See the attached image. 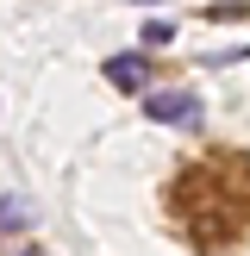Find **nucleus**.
<instances>
[{
	"label": "nucleus",
	"mask_w": 250,
	"mask_h": 256,
	"mask_svg": "<svg viewBox=\"0 0 250 256\" xmlns=\"http://www.w3.org/2000/svg\"><path fill=\"white\" fill-rule=\"evenodd\" d=\"M144 112H150L156 125H188V132L200 125V100H194V94H150Z\"/></svg>",
	"instance_id": "obj_1"
},
{
	"label": "nucleus",
	"mask_w": 250,
	"mask_h": 256,
	"mask_svg": "<svg viewBox=\"0 0 250 256\" xmlns=\"http://www.w3.org/2000/svg\"><path fill=\"white\" fill-rule=\"evenodd\" d=\"M106 82L112 88H144L150 82V56H138V50H132V56H112L106 62Z\"/></svg>",
	"instance_id": "obj_2"
},
{
	"label": "nucleus",
	"mask_w": 250,
	"mask_h": 256,
	"mask_svg": "<svg viewBox=\"0 0 250 256\" xmlns=\"http://www.w3.org/2000/svg\"><path fill=\"white\" fill-rule=\"evenodd\" d=\"M25 225H32V206H25L19 194H6L0 200V232H25Z\"/></svg>",
	"instance_id": "obj_3"
},
{
	"label": "nucleus",
	"mask_w": 250,
	"mask_h": 256,
	"mask_svg": "<svg viewBox=\"0 0 250 256\" xmlns=\"http://www.w3.org/2000/svg\"><path fill=\"white\" fill-rule=\"evenodd\" d=\"M144 44H175V25L169 19H150L144 25Z\"/></svg>",
	"instance_id": "obj_4"
},
{
	"label": "nucleus",
	"mask_w": 250,
	"mask_h": 256,
	"mask_svg": "<svg viewBox=\"0 0 250 256\" xmlns=\"http://www.w3.org/2000/svg\"><path fill=\"white\" fill-rule=\"evenodd\" d=\"M19 256H44V250H19Z\"/></svg>",
	"instance_id": "obj_5"
}]
</instances>
